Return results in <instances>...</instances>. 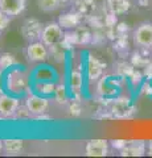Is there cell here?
Segmentation results:
<instances>
[{"label": "cell", "mask_w": 152, "mask_h": 158, "mask_svg": "<svg viewBox=\"0 0 152 158\" xmlns=\"http://www.w3.org/2000/svg\"><path fill=\"white\" fill-rule=\"evenodd\" d=\"M147 149H148V152H150V154H152V141H150V144L147 145Z\"/></svg>", "instance_id": "cell-26"}, {"label": "cell", "mask_w": 152, "mask_h": 158, "mask_svg": "<svg viewBox=\"0 0 152 158\" xmlns=\"http://www.w3.org/2000/svg\"><path fill=\"white\" fill-rule=\"evenodd\" d=\"M72 11L85 16H90V15L95 11V2L94 0H73L72 2Z\"/></svg>", "instance_id": "cell-15"}, {"label": "cell", "mask_w": 152, "mask_h": 158, "mask_svg": "<svg viewBox=\"0 0 152 158\" xmlns=\"http://www.w3.org/2000/svg\"><path fill=\"white\" fill-rule=\"evenodd\" d=\"M23 140H6L3 141V150L8 154H17L23 149Z\"/></svg>", "instance_id": "cell-20"}, {"label": "cell", "mask_w": 152, "mask_h": 158, "mask_svg": "<svg viewBox=\"0 0 152 158\" xmlns=\"http://www.w3.org/2000/svg\"><path fill=\"white\" fill-rule=\"evenodd\" d=\"M134 44L141 49L152 48V24L144 23L135 29L134 32Z\"/></svg>", "instance_id": "cell-9"}, {"label": "cell", "mask_w": 152, "mask_h": 158, "mask_svg": "<svg viewBox=\"0 0 152 158\" xmlns=\"http://www.w3.org/2000/svg\"><path fill=\"white\" fill-rule=\"evenodd\" d=\"M130 0H107V8L112 15H124L130 11Z\"/></svg>", "instance_id": "cell-18"}, {"label": "cell", "mask_w": 152, "mask_h": 158, "mask_svg": "<svg viewBox=\"0 0 152 158\" xmlns=\"http://www.w3.org/2000/svg\"><path fill=\"white\" fill-rule=\"evenodd\" d=\"M69 85H70V91L74 95H80L83 87V74L80 70H73L70 73Z\"/></svg>", "instance_id": "cell-19"}, {"label": "cell", "mask_w": 152, "mask_h": 158, "mask_svg": "<svg viewBox=\"0 0 152 158\" xmlns=\"http://www.w3.org/2000/svg\"><path fill=\"white\" fill-rule=\"evenodd\" d=\"M9 23H11V16H8L7 13H4L0 9V32L6 31L9 25Z\"/></svg>", "instance_id": "cell-24"}, {"label": "cell", "mask_w": 152, "mask_h": 158, "mask_svg": "<svg viewBox=\"0 0 152 158\" xmlns=\"http://www.w3.org/2000/svg\"><path fill=\"white\" fill-rule=\"evenodd\" d=\"M42 28L44 25L41 24V21H38L37 19L29 17L21 25V36L25 41L29 42H35V41H40L41 40V33H42Z\"/></svg>", "instance_id": "cell-4"}, {"label": "cell", "mask_w": 152, "mask_h": 158, "mask_svg": "<svg viewBox=\"0 0 152 158\" xmlns=\"http://www.w3.org/2000/svg\"><path fill=\"white\" fill-rule=\"evenodd\" d=\"M147 149V144L144 141L136 140V141H127L124 148L120 150V156L127 157H141L144 156Z\"/></svg>", "instance_id": "cell-13"}, {"label": "cell", "mask_w": 152, "mask_h": 158, "mask_svg": "<svg viewBox=\"0 0 152 158\" xmlns=\"http://www.w3.org/2000/svg\"><path fill=\"white\" fill-rule=\"evenodd\" d=\"M110 112L115 118H128L136 112L134 102L128 98H114L111 99Z\"/></svg>", "instance_id": "cell-3"}, {"label": "cell", "mask_w": 152, "mask_h": 158, "mask_svg": "<svg viewBox=\"0 0 152 158\" xmlns=\"http://www.w3.org/2000/svg\"><path fill=\"white\" fill-rule=\"evenodd\" d=\"M25 106L32 113V116H41L48 111L49 99L48 96H42L40 94H31L27 96Z\"/></svg>", "instance_id": "cell-6"}, {"label": "cell", "mask_w": 152, "mask_h": 158, "mask_svg": "<svg viewBox=\"0 0 152 158\" xmlns=\"http://www.w3.org/2000/svg\"><path fill=\"white\" fill-rule=\"evenodd\" d=\"M54 99L58 103H66L67 100V94L63 86H56L54 90Z\"/></svg>", "instance_id": "cell-23"}, {"label": "cell", "mask_w": 152, "mask_h": 158, "mask_svg": "<svg viewBox=\"0 0 152 158\" xmlns=\"http://www.w3.org/2000/svg\"><path fill=\"white\" fill-rule=\"evenodd\" d=\"M87 157H106L109 154V142L106 140H90L85 148Z\"/></svg>", "instance_id": "cell-12"}, {"label": "cell", "mask_w": 152, "mask_h": 158, "mask_svg": "<svg viewBox=\"0 0 152 158\" xmlns=\"http://www.w3.org/2000/svg\"><path fill=\"white\" fill-rule=\"evenodd\" d=\"M4 81L7 92L17 98L24 95L31 87V75L24 70V67H19L17 65L8 69Z\"/></svg>", "instance_id": "cell-1"}, {"label": "cell", "mask_w": 152, "mask_h": 158, "mask_svg": "<svg viewBox=\"0 0 152 158\" xmlns=\"http://www.w3.org/2000/svg\"><path fill=\"white\" fill-rule=\"evenodd\" d=\"M103 69H105V65L99 61V59L90 57L89 63H87V79H89L90 82L98 81V79L102 77Z\"/></svg>", "instance_id": "cell-17"}, {"label": "cell", "mask_w": 152, "mask_h": 158, "mask_svg": "<svg viewBox=\"0 0 152 158\" xmlns=\"http://www.w3.org/2000/svg\"><path fill=\"white\" fill-rule=\"evenodd\" d=\"M63 38H65V33H63L62 27L57 21H52L44 25L42 33H41V41L48 48H52L61 44L63 41Z\"/></svg>", "instance_id": "cell-2"}, {"label": "cell", "mask_w": 152, "mask_h": 158, "mask_svg": "<svg viewBox=\"0 0 152 158\" xmlns=\"http://www.w3.org/2000/svg\"><path fill=\"white\" fill-rule=\"evenodd\" d=\"M25 54L29 62H45L49 58L48 46L41 40L35 42H29L25 49Z\"/></svg>", "instance_id": "cell-8"}, {"label": "cell", "mask_w": 152, "mask_h": 158, "mask_svg": "<svg viewBox=\"0 0 152 158\" xmlns=\"http://www.w3.org/2000/svg\"><path fill=\"white\" fill-rule=\"evenodd\" d=\"M91 32L83 25H78L74 29H70V32L65 33L63 41L67 42V45H86L91 41Z\"/></svg>", "instance_id": "cell-5"}, {"label": "cell", "mask_w": 152, "mask_h": 158, "mask_svg": "<svg viewBox=\"0 0 152 158\" xmlns=\"http://www.w3.org/2000/svg\"><path fill=\"white\" fill-rule=\"evenodd\" d=\"M27 8V0H0V9L11 17L21 15Z\"/></svg>", "instance_id": "cell-11"}, {"label": "cell", "mask_w": 152, "mask_h": 158, "mask_svg": "<svg viewBox=\"0 0 152 158\" xmlns=\"http://www.w3.org/2000/svg\"><path fill=\"white\" fill-rule=\"evenodd\" d=\"M15 65H17V62L12 54L4 53L0 56V70H8Z\"/></svg>", "instance_id": "cell-22"}, {"label": "cell", "mask_w": 152, "mask_h": 158, "mask_svg": "<svg viewBox=\"0 0 152 158\" xmlns=\"http://www.w3.org/2000/svg\"><path fill=\"white\" fill-rule=\"evenodd\" d=\"M119 90H120L119 83H118L116 79L111 78V77L102 78L99 81V83H98V92H99L103 98L114 99L118 95Z\"/></svg>", "instance_id": "cell-10"}, {"label": "cell", "mask_w": 152, "mask_h": 158, "mask_svg": "<svg viewBox=\"0 0 152 158\" xmlns=\"http://www.w3.org/2000/svg\"><path fill=\"white\" fill-rule=\"evenodd\" d=\"M35 90L37 94H40L42 96H49L52 94H54L56 86L52 82H36Z\"/></svg>", "instance_id": "cell-21"}, {"label": "cell", "mask_w": 152, "mask_h": 158, "mask_svg": "<svg viewBox=\"0 0 152 158\" xmlns=\"http://www.w3.org/2000/svg\"><path fill=\"white\" fill-rule=\"evenodd\" d=\"M19 107H20V100L17 96L8 92L0 95V118L13 117Z\"/></svg>", "instance_id": "cell-7"}, {"label": "cell", "mask_w": 152, "mask_h": 158, "mask_svg": "<svg viewBox=\"0 0 152 158\" xmlns=\"http://www.w3.org/2000/svg\"><path fill=\"white\" fill-rule=\"evenodd\" d=\"M0 149H3V142L0 141Z\"/></svg>", "instance_id": "cell-27"}, {"label": "cell", "mask_w": 152, "mask_h": 158, "mask_svg": "<svg viewBox=\"0 0 152 158\" xmlns=\"http://www.w3.org/2000/svg\"><path fill=\"white\" fill-rule=\"evenodd\" d=\"M82 20H83L82 15L77 13L74 11H72V12H67V13L61 15V16L58 17L57 23L62 27V29H74L78 25H81Z\"/></svg>", "instance_id": "cell-14"}, {"label": "cell", "mask_w": 152, "mask_h": 158, "mask_svg": "<svg viewBox=\"0 0 152 158\" xmlns=\"http://www.w3.org/2000/svg\"><path fill=\"white\" fill-rule=\"evenodd\" d=\"M72 4V0H37V6L42 12H54Z\"/></svg>", "instance_id": "cell-16"}, {"label": "cell", "mask_w": 152, "mask_h": 158, "mask_svg": "<svg viewBox=\"0 0 152 158\" xmlns=\"http://www.w3.org/2000/svg\"><path fill=\"white\" fill-rule=\"evenodd\" d=\"M127 144V141H123V140H116V141H112V145H114V148H118V149H123L124 145Z\"/></svg>", "instance_id": "cell-25"}]
</instances>
